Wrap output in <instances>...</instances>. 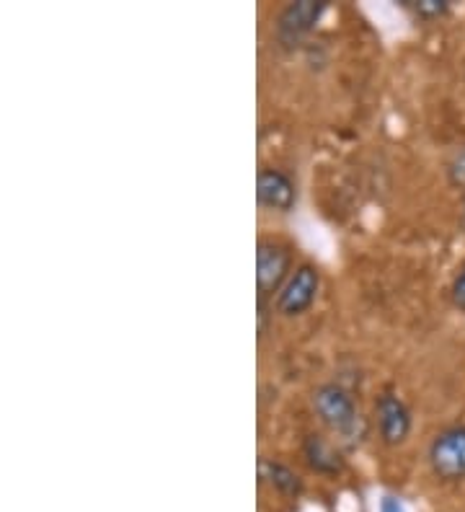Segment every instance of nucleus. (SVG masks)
<instances>
[{"instance_id":"f8f14e48","label":"nucleus","mask_w":465,"mask_h":512,"mask_svg":"<svg viewBox=\"0 0 465 512\" xmlns=\"http://www.w3.org/2000/svg\"><path fill=\"white\" fill-rule=\"evenodd\" d=\"M453 303L455 308H460V311L465 313V267L460 269L458 277H455L453 282Z\"/></svg>"},{"instance_id":"9d476101","label":"nucleus","mask_w":465,"mask_h":512,"mask_svg":"<svg viewBox=\"0 0 465 512\" xmlns=\"http://www.w3.org/2000/svg\"><path fill=\"white\" fill-rule=\"evenodd\" d=\"M447 179L453 187H460L465 192V145L455 150V156L447 163Z\"/></svg>"},{"instance_id":"f257e3e1","label":"nucleus","mask_w":465,"mask_h":512,"mask_svg":"<svg viewBox=\"0 0 465 512\" xmlns=\"http://www.w3.org/2000/svg\"><path fill=\"white\" fill-rule=\"evenodd\" d=\"M313 406H316L318 417L323 419V425H329L331 430L339 432L341 438L352 440L354 435H360L362 419L357 406H354L352 396L344 388L326 383L313 394Z\"/></svg>"},{"instance_id":"6e6552de","label":"nucleus","mask_w":465,"mask_h":512,"mask_svg":"<svg viewBox=\"0 0 465 512\" xmlns=\"http://www.w3.org/2000/svg\"><path fill=\"white\" fill-rule=\"evenodd\" d=\"M305 458H308V463L318 474L334 476L344 469V461H341L339 453L326 440L318 438V435H308L305 438Z\"/></svg>"},{"instance_id":"f03ea898","label":"nucleus","mask_w":465,"mask_h":512,"mask_svg":"<svg viewBox=\"0 0 465 512\" xmlns=\"http://www.w3.org/2000/svg\"><path fill=\"white\" fill-rule=\"evenodd\" d=\"M429 463L440 479H465V427L440 432L429 445Z\"/></svg>"},{"instance_id":"9b49d317","label":"nucleus","mask_w":465,"mask_h":512,"mask_svg":"<svg viewBox=\"0 0 465 512\" xmlns=\"http://www.w3.org/2000/svg\"><path fill=\"white\" fill-rule=\"evenodd\" d=\"M414 11L422 16V19H440L450 11V3L447 0H416L414 3Z\"/></svg>"},{"instance_id":"0eeeda50","label":"nucleus","mask_w":465,"mask_h":512,"mask_svg":"<svg viewBox=\"0 0 465 512\" xmlns=\"http://www.w3.org/2000/svg\"><path fill=\"white\" fill-rule=\"evenodd\" d=\"M378 427L385 445H401L411 432V414L398 396L383 394L378 399Z\"/></svg>"},{"instance_id":"ddd939ff","label":"nucleus","mask_w":465,"mask_h":512,"mask_svg":"<svg viewBox=\"0 0 465 512\" xmlns=\"http://www.w3.org/2000/svg\"><path fill=\"white\" fill-rule=\"evenodd\" d=\"M380 512H403V505L398 497H383V502H380Z\"/></svg>"},{"instance_id":"423d86ee","label":"nucleus","mask_w":465,"mask_h":512,"mask_svg":"<svg viewBox=\"0 0 465 512\" xmlns=\"http://www.w3.org/2000/svg\"><path fill=\"white\" fill-rule=\"evenodd\" d=\"M256 200L269 210L290 213L292 205H295V184L282 171L261 169L256 176Z\"/></svg>"},{"instance_id":"20e7f679","label":"nucleus","mask_w":465,"mask_h":512,"mask_svg":"<svg viewBox=\"0 0 465 512\" xmlns=\"http://www.w3.org/2000/svg\"><path fill=\"white\" fill-rule=\"evenodd\" d=\"M318 288H321V275L313 264H303V267L295 269V275L290 277L282 293L277 298L279 313L285 316H300V313L308 311L316 300Z\"/></svg>"},{"instance_id":"39448f33","label":"nucleus","mask_w":465,"mask_h":512,"mask_svg":"<svg viewBox=\"0 0 465 512\" xmlns=\"http://www.w3.org/2000/svg\"><path fill=\"white\" fill-rule=\"evenodd\" d=\"M326 11V3L321 0H298V3H290V6L282 11L277 24V37L285 47L298 44L305 34L318 24V19Z\"/></svg>"},{"instance_id":"1a4fd4ad","label":"nucleus","mask_w":465,"mask_h":512,"mask_svg":"<svg viewBox=\"0 0 465 512\" xmlns=\"http://www.w3.org/2000/svg\"><path fill=\"white\" fill-rule=\"evenodd\" d=\"M259 474L261 479L269 481L277 492L282 494H300L303 492V481L292 469L282 466L277 461H261L259 463Z\"/></svg>"},{"instance_id":"4468645a","label":"nucleus","mask_w":465,"mask_h":512,"mask_svg":"<svg viewBox=\"0 0 465 512\" xmlns=\"http://www.w3.org/2000/svg\"><path fill=\"white\" fill-rule=\"evenodd\" d=\"M463 210H460V225H463V231H465V192H463Z\"/></svg>"},{"instance_id":"7ed1b4c3","label":"nucleus","mask_w":465,"mask_h":512,"mask_svg":"<svg viewBox=\"0 0 465 512\" xmlns=\"http://www.w3.org/2000/svg\"><path fill=\"white\" fill-rule=\"evenodd\" d=\"M290 272V251L274 241H259L256 246V288L261 300L277 293Z\"/></svg>"}]
</instances>
